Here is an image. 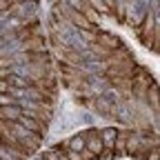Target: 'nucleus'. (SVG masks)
<instances>
[{
  "instance_id": "nucleus-1",
  "label": "nucleus",
  "mask_w": 160,
  "mask_h": 160,
  "mask_svg": "<svg viewBox=\"0 0 160 160\" xmlns=\"http://www.w3.org/2000/svg\"><path fill=\"white\" fill-rule=\"evenodd\" d=\"M9 13L18 18L22 25H33L42 16V5L40 0H22V2H13L9 7Z\"/></svg>"
},
{
  "instance_id": "nucleus-2",
  "label": "nucleus",
  "mask_w": 160,
  "mask_h": 160,
  "mask_svg": "<svg viewBox=\"0 0 160 160\" xmlns=\"http://www.w3.org/2000/svg\"><path fill=\"white\" fill-rule=\"evenodd\" d=\"M147 13H149V9L145 7L142 0H129L127 11H125V25L131 27V29H138L140 25L145 22Z\"/></svg>"
},
{
  "instance_id": "nucleus-3",
  "label": "nucleus",
  "mask_w": 160,
  "mask_h": 160,
  "mask_svg": "<svg viewBox=\"0 0 160 160\" xmlns=\"http://www.w3.org/2000/svg\"><path fill=\"white\" fill-rule=\"evenodd\" d=\"M80 131L85 136V149L91 151L96 158H100L102 151H105V145H102V140L98 136V127H87V129H80Z\"/></svg>"
},
{
  "instance_id": "nucleus-4",
  "label": "nucleus",
  "mask_w": 160,
  "mask_h": 160,
  "mask_svg": "<svg viewBox=\"0 0 160 160\" xmlns=\"http://www.w3.org/2000/svg\"><path fill=\"white\" fill-rule=\"evenodd\" d=\"M18 125H22L27 131H33V133H40V136H45L47 138V131H49V125L47 122H42V120H38V118H33L31 113H20L18 116V120H16Z\"/></svg>"
},
{
  "instance_id": "nucleus-5",
  "label": "nucleus",
  "mask_w": 160,
  "mask_h": 160,
  "mask_svg": "<svg viewBox=\"0 0 160 160\" xmlns=\"http://www.w3.org/2000/svg\"><path fill=\"white\" fill-rule=\"evenodd\" d=\"M96 45H100L105 51H116L118 47H122L125 42L120 40L116 33H111V31H107V29H96Z\"/></svg>"
},
{
  "instance_id": "nucleus-6",
  "label": "nucleus",
  "mask_w": 160,
  "mask_h": 160,
  "mask_svg": "<svg viewBox=\"0 0 160 160\" xmlns=\"http://www.w3.org/2000/svg\"><path fill=\"white\" fill-rule=\"evenodd\" d=\"M118 129H120V127H116V125H105V127H98V136H100V140H102L105 149H109V151L113 149V142H116Z\"/></svg>"
},
{
  "instance_id": "nucleus-7",
  "label": "nucleus",
  "mask_w": 160,
  "mask_h": 160,
  "mask_svg": "<svg viewBox=\"0 0 160 160\" xmlns=\"http://www.w3.org/2000/svg\"><path fill=\"white\" fill-rule=\"evenodd\" d=\"M76 122L82 125L85 129H87V127H98V118H96V113H91L89 109H82V111L76 116Z\"/></svg>"
},
{
  "instance_id": "nucleus-8",
  "label": "nucleus",
  "mask_w": 160,
  "mask_h": 160,
  "mask_svg": "<svg viewBox=\"0 0 160 160\" xmlns=\"http://www.w3.org/2000/svg\"><path fill=\"white\" fill-rule=\"evenodd\" d=\"M65 145H67V149H71V151H82V149H85V136H82V131L71 133V136L65 140Z\"/></svg>"
},
{
  "instance_id": "nucleus-9",
  "label": "nucleus",
  "mask_w": 160,
  "mask_h": 160,
  "mask_svg": "<svg viewBox=\"0 0 160 160\" xmlns=\"http://www.w3.org/2000/svg\"><path fill=\"white\" fill-rule=\"evenodd\" d=\"M82 13L87 16V20H89V25H91V27H98V29L102 27V16H100L96 9H91V7L87 5V7L82 9Z\"/></svg>"
},
{
  "instance_id": "nucleus-10",
  "label": "nucleus",
  "mask_w": 160,
  "mask_h": 160,
  "mask_svg": "<svg viewBox=\"0 0 160 160\" xmlns=\"http://www.w3.org/2000/svg\"><path fill=\"white\" fill-rule=\"evenodd\" d=\"M7 105H16V98H11L9 93H0V107H7Z\"/></svg>"
},
{
  "instance_id": "nucleus-11",
  "label": "nucleus",
  "mask_w": 160,
  "mask_h": 160,
  "mask_svg": "<svg viewBox=\"0 0 160 160\" xmlns=\"http://www.w3.org/2000/svg\"><path fill=\"white\" fill-rule=\"evenodd\" d=\"M9 91V82H7V78H0V93H7Z\"/></svg>"
},
{
  "instance_id": "nucleus-12",
  "label": "nucleus",
  "mask_w": 160,
  "mask_h": 160,
  "mask_svg": "<svg viewBox=\"0 0 160 160\" xmlns=\"http://www.w3.org/2000/svg\"><path fill=\"white\" fill-rule=\"evenodd\" d=\"M80 153H82V160H98L91 151H87V149H82V151H80Z\"/></svg>"
},
{
  "instance_id": "nucleus-13",
  "label": "nucleus",
  "mask_w": 160,
  "mask_h": 160,
  "mask_svg": "<svg viewBox=\"0 0 160 160\" xmlns=\"http://www.w3.org/2000/svg\"><path fill=\"white\" fill-rule=\"evenodd\" d=\"M11 7V0H0V11H9Z\"/></svg>"
},
{
  "instance_id": "nucleus-14",
  "label": "nucleus",
  "mask_w": 160,
  "mask_h": 160,
  "mask_svg": "<svg viewBox=\"0 0 160 160\" xmlns=\"http://www.w3.org/2000/svg\"><path fill=\"white\" fill-rule=\"evenodd\" d=\"M102 2H105V5H107V7L111 9V7H113V2H116V0H102Z\"/></svg>"
},
{
  "instance_id": "nucleus-15",
  "label": "nucleus",
  "mask_w": 160,
  "mask_h": 160,
  "mask_svg": "<svg viewBox=\"0 0 160 160\" xmlns=\"http://www.w3.org/2000/svg\"><path fill=\"white\" fill-rule=\"evenodd\" d=\"M58 160H69V158H67V153H60V158H58Z\"/></svg>"
}]
</instances>
